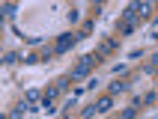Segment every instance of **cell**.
<instances>
[{"label": "cell", "instance_id": "7a4b0ae2", "mask_svg": "<svg viewBox=\"0 0 158 119\" xmlns=\"http://www.w3.org/2000/svg\"><path fill=\"white\" fill-rule=\"evenodd\" d=\"M96 63H98V54H96V57H93V54L81 57V60H78V66L72 68V80H84V77L93 72V66H96Z\"/></svg>", "mask_w": 158, "mask_h": 119}, {"label": "cell", "instance_id": "277c9868", "mask_svg": "<svg viewBox=\"0 0 158 119\" xmlns=\"http://www.w3.org/2000/svg\"><path fill=\"white\" fill-rule=\"evenodd\" d=\"M30 104H39V101H45V92H39V89H27V95H24Z\"/></svg>", "mask_w": 158, "mask_h": 119}, {"label": "cell", "instance_id": "6da1fadb", "mask_svg": "<svg viewBox=\"0 0 158 119\" xmlns=\"http://www.w3.org/2000/svg\"><path fill=\"white\" fill-rule=\"evenodd\" d=\"M149 3H143V0H134V3H128L125 6V12H123V24H140V21H146L149 18Z\"/></svg>", "mask_w": 158, "mask_h": 119}, {"label": "cell", "instance_id": "3957f363", "mask_svg": "<svg viewBox=\"0 0 158 119\" xmlns=\"http://www.w3.org/2000/svg\"><path fill=\"white\" fill-rule=\"evenodd\" d=\"M75 42H78V36H75V33H63L60 39H57V45H54V54H66Z\"/></svg>", "mask_w": 158, "mask_h": 119}, {"label": "cell", "instance_id": "5b68a950", "mask_svg": "<svg viewBox=\"0 0 158 119\" xmlns=\"http://www.w3.org/2000/svg\"><path fill=\"white\" fill-rule=\"evenodd\" d=\"M110 104H114V101H110V95H105V98H98V101H96V110L98 113H107V110H110Z\"/></svg>", "mask_w": 158, "mask_h": 119}, {"label": "cell", "instance_id": "30bf717a", "mask_svg": "<svg viewBox=\"0 0 158 119\" xmlns=\"http://www.w3.org/2000/svg\"><path fill=\"white\" fill-rule=\"evenodd\" d=\"M96 113H98V110H96V104H93V107H84V113H81V116H96Z\"/></svg>", "mask_w": 158, "mask_h": 119}, {"label": "cell", "instance_id": "ba28073f", "mask_svg": "<svg viewBox=\"0 0 158 119\" xmlns=\"http://www.w3.org/2000/svg\"><path fill=\"white\" fill-rule=\"evenodd\" d=\"M155 68H158V54H152V57H149V66H146V72H149V75H152Z\"/></svg>", "mask_w": 158, "mask_h": 119}, {"label": "cell", "instance_id": "52a82bcc", "mask_svg": "<svg viewBox=\"0 0 158 119\" xmlns=\"http://www.w3.org/2000/svg\"><path fill=\"white\" fill-rule=\"evenodd\" d=\"M128 89V84L125 80H116V84H110V95H116V92H125Z\"/></svg>", "mask_w": 158, "mask_h": 119}, {"label": "cell", "instance_id": "9c48e42d", "mask_svg": "<svg viewBox=\"0 0 158 119\" xmlns=\"http://www.w3.org/2000/svg\"><path fill=\"white\" fill-rule=\"evenodd\" d=\"M123 116H125V119H131V116H137V107H125V110H123Z\"/></svg>", "mask_w": 158, "mask_h": 119}, {"label": "cell", "instance_id": "8992f818", "mask_svg": "<svg viewBox=\"0 0 158 119\" xmlns=\"http://www.w3.org/2000/svg\"><path fill=\"white\" fill-rule=\"evenodd\" d=\"M114 48H116V39H110V42H105L102 48H98V57H105V54H110Z\"/></svg>", "mask_w": 158, "mask_h": 119}]
</instances>
